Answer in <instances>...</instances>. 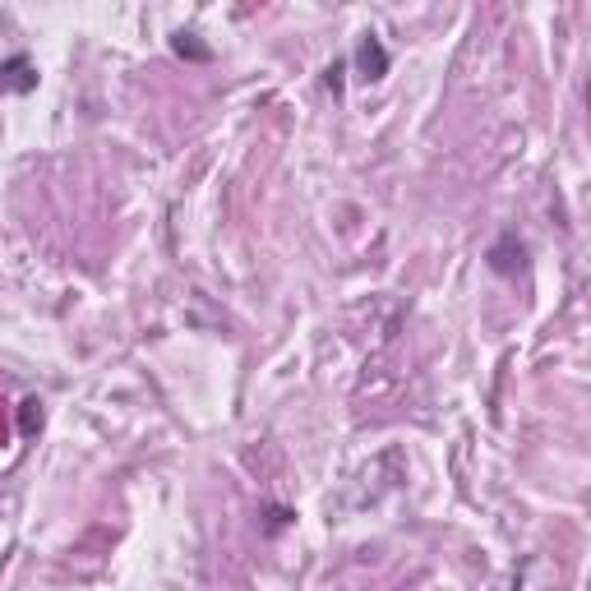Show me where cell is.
Wrapping results in <instances>:
<instances>
[{"mask_svg":"<svg viewBox=\"0 0 591 591\" xmlns=\"http://www.w3.org/2000/svg\"><path fill=\"white\" fill-rule=\"evenodd\" d=\"M171 51H176V56H185V61H199V65H208L213 61V47H204V42H199V37L194 33H171Z\"/></svg>","mask_w":591,"mask_h":591,"instance_id":"obj_4","label":"cell"},{"mask_svg":"<svg viewBox=\"0 0 591 591\" xmlns=\"http://www.w3.org/2000/svg\"><path fill=\"white\" fill-rule=\"evenodd\" d=\"M0 88H5V93H33L37 88V70L24 51L10 56V61H0Z\"/></svg>","mask_w":591,"mask_h":591,"instance_id":"obj_2","label":"cell"},{"mask_svg":"<svg viewBox=\"0 0 591 591\" xmlns=\"http://www.w3.org/2000/svg\"><path fill=\"white\" fill-rule=\"evenodd\" d=\"M485 264L495 268L499 278H513L522 264H527V245H522L518 231H504L495 245H490V254H485Z\"/></svg>","mask_w":591,"mask_h":591,"instance_id":"obj_1","label":"cell"},{"mask_svg":"<svg viewBox=\"0 0 591 591\" xmlns=\"http://www.w3.org/2000/svg\"><path fill=\"white\" fill-rule=\"evenodd\" d=\"M342 70H347V61H333V65L324 70V84L333 88V93H342Z\"/></svg>","mask_w":591,"mask_h":591,"instance_id":"obj_5","label":"cell"},{"mask_svg":"<svg viewBox=\"0 0 591 591\" xmlns=\"http://www.w3.org/2000/svg\"><path fill=\"white\" fill-rule=\"evenodd\" d=\"M356 65H361V74L370 79V84H379L388 74V51H384V42L374 33H365L361 37V47H356Z\"/></svg>","mask_w":591,"mask_h":591,"instance_id":"obj_3","label":"cell"}]
</instances>
